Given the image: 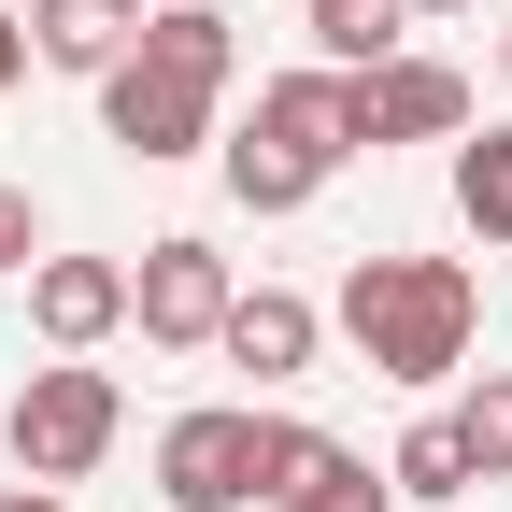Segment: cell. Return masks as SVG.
I'll list each match as a JSON object with an SVG mask.
<instances>
[{
    "label": "cell",
    "mask_w": 512,
    "mask_h": 512,
    "mask_svg": "<svg viewBox=\"0 0 512 512\" xmlns=\"http://www.w3.org/2000/svg\"><path fill=\"white\" fill-rule=\"evenodd\" d=\"M342 328L384 384H441L470 370V328H484V285L456 271V256H356L342 271Z\"/></svg>",
    "instance_id": "obj_1"
},
{
    "label": "cell",
    "mask_w": 512,
    "mask_h": 512,
    "mask_svg": "<svg viewBox=\"0 0 512 512\" xmlns=\"http://www.w3.org/2000/svg\"><path fill=\"white\" fill-rule=\"evenodd\" d=\"M342 157H356L342 72H271V86H256V128L228 143V200H242V214H299Z\"/></svg>",
    "instance_id": "obj_2"
},
{
    "label": "cell",
    "mask_w": 512,
    "mask_h": 512,
    "mask_svg": "<svg viewBox=\"0 0 512 512\" xmlns=\"http://www.w3.org/2000/svg\"><path fill=\"white\" fill-rule=\"evenodd\" d=\"M214 100H228V86H214V72H185V57H157V43H128L114 72H100V128H114L143 171L200 157V143H214Z\"/></svg>",
    "instance_id": "obj_3"
},
{
    "label": "cell",
    "mask_w": 512,
    "mask_h": 512,
    "mask_svg": "<svg viewBox=\"0 0 512 512\" xmlns=\"http://www.w3.org/2000/svg\"><path fill=\"white\" fill-rule=\"evenodd\" d=\"M0 427H15V470H29V484H86V470L114 456L128 399H114V370H29Z\"/></svg>",
    "instance_id": "obj_4"
},
{
    "label": "cell",
    "mask_w": 512,
    "mask_h": 512,
    "mask_svg": "<svg viewBox=\"0 0 512 512\" xmlns=\"http://www.w3.org/2000/svg\"><path fill=\"white\" fill-rule=\"evenodd\" d=\"M256 512H399V484H384L370 456H342L328 427L256 413Z\"/></svg>",
    "instance_id": "obj_5"
},
{
    "label": "cell",
    "mask_w": 512,
    "mask_h": 512,
    "mask_svg": "<svg viewBox=\"0 0 512 512\" xmlns=\"http://www.w3.org/2000/svg\"><path fill=\"white\" fill-rule=\"evenodd\" d=\"M342 128H356V157H384V143H456V128H470V72H441V57L342 72Z\"/></svg>",
    "instance_id": "obj_6"
},
{
    "label": "cell",
    "mask_w": 512,
    "mask_h": 512,
    "mask_svg": "<svg viewBox=\"0 0 512 512\" xmlns=\"http://www.w3.org/2000/svg\"><path fill=\"white\" fill-rule=\"evenodd\" d=\"M228 299H242V285H228V256H214L200 228L143 242V271H128V313H143V342H171V356H185V342H214V328H228Z\"/></svg>",
    "instance_id": "obj_7"
},
{
    "label": "cell",
    "mask_w": 512,
    "mask_h": 512,
    "mask_svg": "<svg viewBox=\"0 0 512 512\" xmlns=\"http://www.w3.org/2000/svg\"><path fill=\"white\" fill-rule=\"evenodd\" d=\"M157 498L171 512H242L256 498V413H171L157 427Z\"/></svg>",
    "instance_id": "obj_8"
},
{
    "label": "cell",
    "mask_w": 512,
    "mask_h": 512,
    "mask_svg": "<svg viewBox=\"0 0 512 512\" xmlns=\"http://www.w3.org/2000/svg\"><path fill=\"white\" fill-rule=\"evenodd\" d=\"M29 328H43L57 356L114 342V328H128V271H114V256H43V271H29Z\"/></svg>",
    "instance_id": "obj_9"
},
{
    "label": "cell",
    "mask_w": 512,
    "mask_h": 512,
    "mask_svg": "<svg viewBox=\"0 0 512 512\" xmlns=\"http://www.w3.org/2000/svg\"><path fill=\"white\" fill-rule=\"evenodd\" d=\"M128 43H143V0H29V57L57 72H114Z\"/></svg>",
    "instance_id": "obj_10"
},
{
    "label": "cell",
    "mask_w": 512,
    "mask_h": 512,
    "mask_svg": "<svg viewBox=\"0 0 512 512\" xmlns=\"http://www.w3.org/2000/svg\"><path fill=\"white\" fill-rule=\"evenodd\" d=\"M256 384H285V370H313V299H285V285H256V299H228V328H214Z\"/></svg>",
    "instance_id": "obj_11"
},
{
    "label": "cell",
    "mask_w": 512,
    "mask_h": 512,
    "mask_svg": "<svg viewBox=\"0 0 512 512\" xmlns=\"http://www.w3.org/2000/svg\"><path fill=\"white\" fill-rule=\"evenodd\" d=\"M456 427V456H470V484H512V370H470V399L441 413Z\"/></svg>",
    "instance_id": "obj_12"
},
{
    "label": "cell",
    "mask_w": 512,
    "mask_h": 512,
    "mask_svg": "<svg viewBox=\"0 0 512 512\" xmlns=\"http://www.w3.org/2000/svg\"><path fill=\"white\" fill-rule=\"evenodd\" d=\"M399 29H413V0H313V43H328L342 72H384Z\"/></svg>",
    "instance_id": "obj_13"
},
{
    "label": "cell",
    "mask_w": 512,
    "mask_h": 512,
    "mask_svg": "<svg viewBox=\"0 0 512 512\" xmlns=\"http://www.w3.org/2000/svg\"><path fill=\"white\" fill-rule=\"evenodd\" d=\"M456 214L484 242H512V128H484V143H456Z\"/></svg>",
    "instance_id": "obj_14"
},
{
    "label": "cell",
    "mask_w": 512,
    "mask_h": 512,
    "mask_svg": "<svg viewBox=\"0 0 512 512\" xmlns=\"http://www.w3.org/2000/svg\"><path fill=\"white\" fill-rule=\"evenodd\" d=\"M384 484H399V498H470V456H456V427H413L399 456H384Z\"/></svg>",
    "instance_id": "obj_15"
},
{
    "label": "cell",
    "mask_w": 512,
    "mask_h": 512,
    "mask_svg": "<svg viewBox=\"0 0 512 512\" xmlns=\"http://www.w3.org/2000/svg\"><path fill=\"white\" fill-rule=\"evenodd\" d=\"M43 256V214H29V185H0V271H29Z\"/></svg>",
    "instance_id": "obj_16"
},
{
    "label": "cell",
    "mask_w": 512,
    "mask_h": 512,
    "mask_svg": "<svg viewBox=\"0 0 512 512\" xmlns=\"http://www.w3.org/2000/svg\"><path fill=\"white\" fill-rule=\"evenodd\" d=\"M15 72H29V29H15V15H0V86H15Z\"/></svg>",
    "instance_id": "obj_17"
},
{
    "label": "cell",
    "mask_w": 512,
    "mask_h": 512,
    "mask_svg": "<svg viewBox=\"0 0 512 512\" xmlns=\"http://www.w3.org/2000/svg\"><path fill=\"white\" fill-rule=\"evenodd\" d=\"M0 512H72V498H57V484H15V498H0Z\"/></svg>",
    "instance_id": "obj_18"
},
{
    "label": "cell",
    "mask_w": 512,
    "mask_h": 512,
    "mask_svg": "<svg viewBox=\"0 0 512 512\" xmlns=\"http://www.w3.org/2000/svg\"><path fill=\"white\" fill-rule=\"evenodd\" d=\"M413 15H456V0H413Z\"/></svg>",
    "instance_id": "obj_19"
},
{
    "label": "cell",
    "mask_w": 512,
    "mask_h": 512,
    "mask_svg": "<svg viewBox=\"0 0 512 512\" xmlns=\"http://www.w3.org/2000/svg\"><path fill=\"white\" fill-rule=\"evenodd\" d=\"M498 72H512V43H498Z\"/></svg>",
    "instance_id": "obj_20"
},
{
    "label": "cell",
    "mask_w": 512,
    "mask_h": 512,
    "mask_svg": "<svg viewBox=\"0 0 512 512\" xmlns=\"http://www.w3.org/2000/svg\"><path fill=\"white\" fill-rule=\"evenodd\" d=\"M143 15H157V0H143Z\"/></svg>",
    "instance_id": "obj_21"
}]
</instances>
